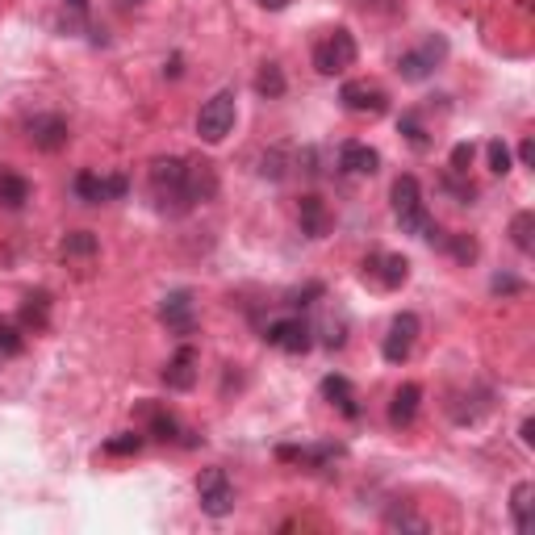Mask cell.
I'll use <instances>...</instances> for the list:
<instances>
[{
	"instance_id": "cell-1",
	"label": "cell",
	"mask_w": 535,
	"mask_h": 535,
	"mask_svg": "<svg viewBox=\"0 0 535 535\" xmlns=\"http://www.w3.org/2000/svg\"><path fill=\"white\" fill-rule=\"evenodd\" d=\"M151 201L164 218H184L193 214L201 201H209L218 193V172L214 164H201V159H184V155H168L151 164Z\"/></svg>"
},
{
	"instance_id": "cell-2",
	"label": "cell",
	"mask_w": 535,
	"mask_h": 535,
	"mask_svg": "<svg viewBox=\"0 0 535 535\" xmlns=\"http://www.w3.org/2000/svg\"><path fill=\"white\" fill-rule=\"evenodd\" d=\"M393 218H398L402 235H414V239H427V243H439V226L431 218V209L423 201V184H418V176H398L393 180Z\"/></svg>"
},
{
	"instance_id": "cell-3",
	"label": "cell",
	"mask_w": 535,
	"mask_h": 535,
	"mask_svg": "<svg viewBox=\"0 0 535 535\" xmlns=\"http://www.w3.org/2000/svg\"><path fill=\"white\" fill-rule=\"evenodd\" d=\"M239 122V97H235V88H218L214 97H209L197 113V134H201V143L209 147H218L222 138L235 130Z\"/></svg>"
},
{
	"instance_id": "cell-4",
	"label": "cell",
	"mask_w": 535,
	"mask_h": 535,
	"mask_svg": "<svg viewBox=\"0 0 535 535\" xmlns=\"http://www.w3.org/2000/svg\"><path fill=\"white\" fill-rule=\"evenodd\" d=\"M356 59H360V46L347 26H335L314 42V72L318 76H343L347 67H356Z\"/></svg>"
},
{
	"instance_id": "cell-5",
	"label": "cell",
	"mask_w": 535,
	"mask_h": 535,
	"mask_svg": "<svg viewBox=\"0 0 535 535\" xmlns=\"http://www.w3.org/2000/svg\"><path fill=\"white\" fill-rule=\"evenodd\" d=\"M448 59V38H439V34H427L423 42L414 46V51H406L398 59V76L410 80V84H423L427 76H435V67Z\"/></svg>"
},
{
	"instance_id": "cell-6",
	"label": "cell",
	"mask_w": 535,
	"mask_h": 535,
	"mask_svg": "<svg viewBox=\"0 0 535 535\" xmlns=\"http://www.w3.org/2000/svg\"><path fill=\"white\" fill-rule=\"evenodd\" d=\"M197 502L209 519H226L230 510H235V485H230L226 469H218V464H209V469H201L197 477Z\"/></svg>"
},
{
	"instance_id": "cell-7",
	"label": "cell",
	"mask_w": 535,
	"mask_h": 535,
	"mask_svg": "<svg viewBox=\"0 0 535 535\" xmlns=\"http://www.w3.org/2000/svg\"><path fill=\"white\" fill-rule=\"evenodd\" d=\"M339 105L356 118H385L389 113V92L377 80H347L339 88Z\"/></svg>"
},
{
	"instance_id": "cell-8",
	"label": "cell",
	"mask_w": 535,
	"mask_h": 535,
	"mask_svg": "<svg viewBox=\"0 0 535 535\" xmlns=\"http://www.w3.org/2000/svg\"><path fill=\"white\" fill-rule=\"evenodd\" d=\"M264 343L276 347V352H285V356H306L314 347V327L306 318H297V314L276 318V322L264 327Z\"/></svg>"
},
{
	"instance_id": "cell-9",
	"label": "cell",
	"mask_w": 535,
	"mask_h": 535,
	"mask_svg": "<svg viewBox=\"0 0 535 535\" xmlns=\"http://www.w3.org/2000/svg\"><path fill=\"white\" fill-rule=\"evenodd\" d=\"M72 193L80 205H109V201H122L130 193V180L122 172L101 176V172H80L72 180Z\"/></svg>"
},
{
	"instance_id": "cell-10",
	"label": "cell",
	"mask_w": 535,
	"mask_h": 535,
	"mask_svg": "<svg viewBox=\"0 0 535 535\" xmlns=\"http://www.w3.org/2000/svg\"><path fill=\"white\" fill-rule=\"evenodd\" d=\"M364 281L377 289H402L410 281V260L398 251H372L364 260Z\"/></svg>"
},
{
	"instance_id": "cell-11",
	"label": "cell",
	"mask_w": 535,
	"mask_h": 535,
	"mask_svg": "<svg viewBox=\"0 0 535 535\" xmlns=\"http://www.w3.org/2000/svg\"><path fill=\"white\" fill-rule=\"evenodd\" d=\"M418 331H423V322H418V314L402 310L398 318H393V322H389V335H385V343H381L385 364H406V360H410V352H414V343H418Z\"/></svg>"
},
{
	"instance_id": "cell-12",
	"label": "cell",
	"mask_w": 535,
	"mask_h": 535,
	"mask_svg": "<svg viewBox=\"0 0 535 535\" xmlns=\"http://www.w3.org/2000/svg\"><path fill=\"white\" fill-rule=\"evenodd\" d=\"M159 322L172 335H193L197 331V301L193 289H172L164 301H159Z\"/></svg>"
},
{
	"instance_id": "cell-13",
	"label": "cell",
	"mask_w": 535,
	"mask_h": 535,
	"mask_svg": "<svg viewBox=\"0 0 535 535\" xmlns=\"http://www.w3.org/2000/svg\"><path fill=\"white\" fill-rule=\"evenodd\" d=\"M26 138L38 151H63L72 130H67V118H59V113H34L26 122Z\"/></svg>"
},
{
	"instance_id": "cell-14",
	"label": "cell",
	"mask_w": 535,
	"mask_h": 535,
	"mask_svg": "<svg viewBox=\"0 0 535 535\" xmlns=\"http://www.w3.org/2000/svg\"><path fill=\"white\" fill-rule=\"evenodd\" d=\"M197 364H201L197 347H193V343H180L176 356L164 364V385L176 389V393H189V389L197 385Z\"/></svg>"
},
{
	"instance_id": "cell-15",
	"label": "cell",
	"mask_w": 535,
	"mask_h": 535,
	"mask_svg": "<svg viewBox=\"0 0 535 535\" xmlns=\"http://www.w3.org/2000/svg\"><path fill=\"white\" fill-rule=\"evenodd\" d=\"M377 168H381L377 147L360 143V138H352V143L339 147V172H347V176H377Z\"/></svg>"
},
{
	"instance_id": "cell-16",
	"label": "cell",
	"mask_w": 535,
	"mask_h": 535,
	"mask_svg": "<svg viewBox=\"0 0 535 535\" xmlns=\"http://www.w3.org/2000/svg\"><path fill=\"white\" fill-rule=\"evenodd\" d=\"M297 222H301V235H310V239H327V230H331L327 201H322L318 193H306V197L297 201Z\"/></svg>"
},
{
	"instance_id": "cell-17",
	"label": "cell",
	"mask_w": 535,
	"mask_h": 535,
	"mask_svg": "<svg viewBox=\"0 0 535 535\" xmlns=\"http://www.w3.org/2000/svg\"><path fill=\"white\" fill-rule=\"evenodd\" d=\"M418 406H423V389H418L414 381L398 385L393 389V398H389V427H410L414 418H418Z\"/></svg>"
},
{
	"instance_id": "cell-18",
	"label": "cell",
	"mask_w": 535,
	"mask_h": 535,
	"mask_svg": "<svg viewBox=\"0 0 535 535\" xmlns=\"http://www.w3.org/2000/svg\"><path fill=\"white\" fill-rule=\"evenodd\" d=\"M343 456L339 444H314V448H276V460L289 464H306V469H331V464Z\"/></svg>"
},
{
	"instance_id": "cell-19",
	"label": "cell",
	"mask_w": 535,
	"mask_h": 535,
	"mask_svg": "<svg viewBox=\"0 0 535 535\" xmlns=\"http://www.w3.org/2000/svg\"><path fill=\"white\" fill-rule=\"evenodd\" d=\"M92 26V9H88V0H59V9H55V30L63 38H76V34H88Z\"/></svg>"
},
{
	"instance_id": "cell-20",
	"label": "cell",
	"mask_w": 535,
	"mask_h": 535,
	"mask_svg": "<svg viewBox=\"0 0 535 535\" xmlns=\"http://www.w3.org/2000/svg\"><path fill=\"white\" fill-rule=\"evenodd\" d=\"M318 393L327 398L343 418H360V406H356V389H352V381L347 377H339V372H331V377H322V385H318Z\"/></svg>"
},
{
	"instance_id": "cell-21",
	"label": "cell",
	"mask_w": 535,
	"mask_h": 535,
	"mask_svg": "<svg viewBox=\"0 0 535 535\" xmlns=\"http://www.w3.org/2000/svg\"><path fill=\"white\" fill-rule=\"evenodd\" d=\"M30 197H34V184H30L26 176L0 168V209H9V214H21V209L30 205Z\"/></svg>"
},
{
	"instance_id": "cell-22",
	"label": "cell",
	"mask_w": 535,
	"mask_h": 535,
	"mask_svg": "<svg viewBox=\"0 0 535 535\" xmlns=\"http://www.w3.org/2000/svg\"><path fill=\"white\" fill-rule=\"evenodd\" d=\"M143 418H147V435H151V439H159V444H176L180 423H176L172 410L155 406V402H143Z\"/></svg>"
},
{
	"instance_id": "cell-23",
	"label": "cell",
	"mask_w": 535,
	"mask_h": 535,
	"mask_svg": "<svg viewBox=\"0 0 535 535\" xmlns=\"http://www.w3.org/2000/svg\"><path fill=\"white\" fill-rule=\"evenodd\" d=\"M531 498H535V485L531 481H519L515 494H510V515H515V531L519 535L531 531Z\"/></svg>"
},
{
	"instance_id": "cell-24",
	"label": "cell",
	"mask_w": 535,
	"mask_h": 535,
	"mask_svg": "<svg viewBox=\"0 0 535 535\" xmlns=\"http://www.w3.org/2000/svg\"><path fill=\"white\" fill-rule=\"evenodd\" d=\"M398 134L406 138L414 151H431V130L423 126V118H418V109L402 113V118H398Z\"/></svg>"
},
{
	"instance_id": "cell-25",
	"label": "cell",
	"mask_w": 535,
	"mask_h": 535,
	"mask_svg": "<svg viewBox=\"0 0 535 535\" xmlns=\"http://www.w3.org/2000/svg\"><path fill=\"white\" fill-rule=\"evenodd\" d=\"M97 235H92V230H72V235L63 239V255L67 260H92V255H97Z\"/></svg>"
},
{
	"instance_id": "cell-26",
	"label": "cell",
	"mask_w": 535,
	"mask_h": 535,
	"mask_svg": "<svg viewBox=\"0 0 535 535\" xmlns=\"http://www.w3.org/2000/svg\"><path fill=\"white\" fill-rule=\"evenodd\" d=\"M255 92H260V97H268V101L285 97V72H281V67H276V63H264L260 76H255Z\"/></svg>"
},
{
	"instance_id": "cell-27",
	"label": "cell",
	"mask_w": 535,
	"mask_h": 535,
	"mask_svg": "<svg viewBox=\"0 0 535 535\" xmlns=\"http://www.w3.org/2000/svg\"><path fill=\"white\" fill-rule=\"evenodd\" d=\"M21 352H26V331H21L17 322L0 318V360H13Z\"/></svg>"
},
{
	"instance_id": "cell-28",
	"label": "cell",
	"mask_w": 535,
	"mask_h": 535,
	"mask_svg": "<svg viewBox=\"0 0 535 535\" xmlns=\"http://www.w3.org/2000/svg\"><path fill=\"white\" fill-rule=\"evenodd\" d=\"M531 226H535L531 209H523V214H515V218H510V243H515L523 255H531Z\"/></svg>"
},
{
	"instance_id": "cell-29",
	"label": "cell",
	"mask_w": 535,
	"mask_h": 535,
	"mask_svg": "<svg viewBox=\"0 0 535 535\" xmlns=\"http://www.w3.org/2000/svg\"><path fill=\"white\" fill-rule=\"evenodd\" d=\"M143 431H122L118 439H109L105 444V456H134V452H143Z\"/></svg>"
},
{
	"instance_id": "cell-30",
	"label": "cell",
	"mask_w": 535,
	"mask_h": 535,
	"mask_svg": "<svg viewBox=\"0 0 535 535\" xmlns=\"http://www.w3.org/2000/svg\"><path fill=\"white\" fill-rule=\"evenodd\" d=\"M439 243H444L460 264H473L477 260V239H469V235H439Z\"/></svg>"
},
{
	"instance_id": "cell-31",
	"label": "cell",
	"mask_w": 535,
	"mask_h": 535,
	"mask_svg": "<svg viewBox=\"0 0 535 535\" xmlns=\"http://www.w3.org/2000/svg\"><path fill=\"white\" fill-rule=\"evenodd\" d=\"M385 527H393V531H427V519H418L414 510H406V506H393L389 515H385Z\"/></svg>"
},
{
	"instance_id": "cell-32",
	"label": "cell",
	"mask_w": 535,
	"mask_h": 535,
	"mask_svg": "<svg viewBox=\"0 0 535 535\" xmlns=\"http://www.w3.org/2000/svg\"><path fill=\"white\" fill-rule=\"evenodd\" d=\"M21 322H26V327H34V331L46 327V293L26 297V306H21Z\"/></svg>"
},
{
	"instance_id": "cell-33",
	"label": "cell",
	"mask_w": 535,
	"mask_h": 535,
	"mask_svg": "<svg viewBox=\"0 0 535 535\" xmlns=\"http://www.w3.org/2000/svg\"><path fill=\"white\" fill-rule=\"evenodd\" d=\"M469 168H473V143H456L452 147V159H448V172L469 176Z\"/></svg>"
},
{
	"instance_id": "cell-34",
	"label": "cell",
	"mask_w": 535,
	"mask_h": 535,
	"mask_svg": "<svg viewBox=\"0 0 535 535\" xmlns=\"http://www.w3.org/2000/svg\"><path fill=\"white\" fill-rule=\"evenodd\" d=\"M490 172L494 176H506L510 172V147L502 143V138H494V143H490Z\"/></svg>"
},
{
	"instance_id": "cell-35",
	"label": "cell",
	"mask_w": 535,
	"mask_h": 535,
	"mask_svg": "<svg viewBox=\"0 0 535 535\" xmlns=\"http://www.w3.org/2000/svg\"><path fill=\"white\" fill-rule=\"evenodd\" d=\"M523 281H515V276H494V293H519Z\"/></svg>"
},
{
	"instance_id": "cell-36",
	"label": "cell",
	"mask_w": 535,
	"mask_h": 535,
	"mask_svg": "<svg viewBox=\"0 0 535 535\" xmlns=\"http://www.w3.org/2000/svg\"><path fill=\"white\" fill-rule=\"evenodd\" d=\"M519 159H523V164H531V159H535V143H531V138H523V143H519Z\"/></svg>"
},
{
	"instance_id": "cell-37",
	"label": "cell",
	"mask_w": 535,
	"mask_h": 535,
	"mask_svg": "<svg viewBox=\"0 0 535 535\" xmlns=\"http://www.w3.org/2000/svg\"><path fill=\"white\" fill-rule=\"evenodd\" d=\"M531 431H535V423H531V418H523V427H519V435H523V444H527V448L535 444V435H531Z\"/></svg>"
},
{
	"instance_id": "cell-38",
	"label": "cell",
	"mask_w": 535,
	"mask_h": 535,
	"mask_svg": "<svg viewBox=\"0 0 535 535\" xmlns=\"http://www.w3.org/2000/svg\"><path fill=\"white\" fill-rule=\"evenodd\" d=\"M289 5V0H260V9H268V13H281Z\"/></svg>"
},
{
	"instance_id": "cell-39",
	"label": "cell",
	"mask_w": 535,
	"mask_h": 535,
	"mask_svg": "<svg viewBox=\"0 0 535 535\" xmlns=\"http://www.w3.org/2000/svg\"><path fill=\"white\" fill-rule=\"evenodd\" d=\"M130 5H143V0H122V9H130Z\"/></svg>"
}]
</instances>
